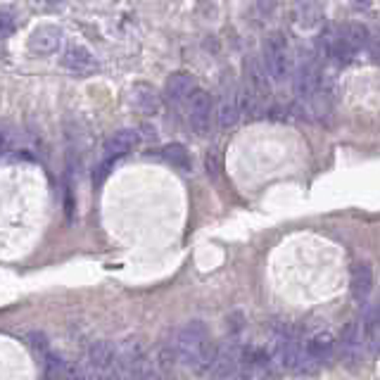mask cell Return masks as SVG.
I'll use <instances>...</instances> for the list:
<instances>
[{
  "instance_id": "obj_1",
  "label": "cell",
  "mask_w": 380,
  "mask_h": 380,
  "mask_svg": "<svg viewBox=\"0 0 380 380\" xmlns=\"http://www.w3.org/2000/svg\"><path fill=\"white\" fill-rule=\"evenodd\" d=\"M164 352L172 357V362L186 366V369L205 373L209 359L214 354V345L209 340V330L205 323L188 321L179 330H174Z\"/></svg>"
},
{
  "instance_id": "obj_2",
  "label": "cell",
  "mask_w": 380,
  "mask_h": 380,
  "mask_svg": "<svg viewBox=\"0 0 380 380\" xmlns=\"http://www.w3.org/2000/svg\"><path fill=\"white\" fill-rule=\"evenodd\" d=\"M369 43V29L364 24L350 22L340 26H328L321 36H318V52L325 60H335V62L347 65L350 60L357 57L359 50H364Z\"/></svg>"
},
{
  "instance_id": "obj_3",
  "label": "cell",
  "mask_w": 380,
  "mask_h": 380,
  "mask_svg": "<svg viewBox=\"0 0 380 380\" xmlns=\"http://www.w3.org/2000/svg\"><path fill=\"white\" fill-rule=\"evenodd\" d=\"M293 67L288 43H285L283 33H271L264 38V69L274 81H285Z\"/></svg>"
},
{
  "instance_id": "obj_4",
  "label": "cell",
  "mask_w": 380,
  "mask_h": 380,
  "mask_svg": "<svg viewBox=\"0 0 380 380\" xmlns=\"http://www.w3.org/2000/svg\"><path fill=\"white\" fill-rule=\"evenodd\" d=\"M188 121L195 133L205 135L209 131V126H212V95L207 91L195 88L188 98Z\"/></svg>"
},
{
  "instance_id": "obj_5",
  "label": "cell",
  "mask_w": 380,
  "mask_h": 380,
  "mask_svg": "<svg viewBox=\"0 0 380 380\" xmlns=\"http://www.w3.org/2000/svg\"><path fill=\"white\" fill-rule=\"evenodd\" d=\"M321 65L314 62V60H307V62L300 65V69L295 74V93L300 100H311L314 95L321 91Z\"/></svg>"
},
{
  "instance_id": "obj_6",
  "label": "cell",
  "mask_w": 380,
  "mask_h": 380,
  "mask_svg": "<svg viewBox=\"0 0 380 380\" xmlns=\"http://www.w3.org/2000/svg\"><path fill=\"white\" fill-rule=\"evenodd\" d=\"M60 43H62V29L55 24L38 26L29 36V50L33 55H40V57H48V55H52V52H57Z\"/></svg>"
},
{
  "instance_id": "obj_7",
  "label": "cell",
  "mask_w": 380,
  "mask_h": 380,
  "mask_svg": "<svg viewBox=\"0 0 380 380\" xmlns=\"http://www.w3.org/2000/svg\"><path fill=\"white\" fill-rule=\"evenodd\" d=\"M62 65L74 74H93L98 69V57L84 43H67L62 52Z\"/></svg>"
},
{
  "instance_id": "obj_8",
  "label": "cell",
  "mask_w": 380,
  "mask_h": 380,
  "mask_svg": "<svg viewBox=\"0 0 380 380\" xmlns=\"http://www.w3.org/2000/svg\"><path fill=\"white\" fill-rule=\"evenodd\" d=\"M88 362H91V371L112 376L114 366H117V345L107 342V340L95 342L93 347L88 350Z\"/></svg>"
},
{
  "instance_id": "obj_9",
  "label": "cell",
  "mask_w": 380,
  "mask_h": 380,
  "mask_svg": "<svg viewBox=\"0 0 380 380\" xmlns=\"http://www.w3.org/2000/svg\"><path fill=\"white\" fill-rule=\"evenodd\" d=\"M293 22L300 31H318L325 24V15L318 3H297L293 10Z\"/></svg>"
},
{
  "instance_id": "obj_10",
  "label": "cell",
  "mask_w": 380,
  "mask_h": 380,
  "mask_svg": "<svg viewBox=\"0 0 380 380\" xmlns=\"http://www.w3.org/2000/svg\"><path fill=\"white\" fill-rule=\"evenodd\" d=\"M140 142V133L133 131V128H121V131L112 133L105 142V157L119 160L133 150L135 145Z\"/></svg>"
},
{
  "instance_id": "obj_11",
  "label": "cell",
  "mask_w": 380,
  "mask_h": 380,
  "mask_svg": "<svg viewBox=\"0 0 380 380\" xmlns=\"http://www.w3.org/2000/svg\"><path fill=\"white\" fill-rule=\"evenodd\" d=\"M245 88H250V91L262 100H267V95L271 93L269 74L259 60H255V57L245 60Z\"/></svg>"
},
{
  "instance_id": "obj_12",
  "label": "cell",
  "mask_w": 380,
  "mask_h": 380,
  "mask_svg": "<svg viewBox=\"0 0 380 380\" xmlns=\"http://www.w3.org/2000/svg\"><path fill=\"white\" fill-rule=\"evenodd\" d=\"M195 91V79L186 72H176L167 81V98L172 103H186Z\"/></svg>"
},
{
  "instance_id": "obj_13",
  "label": "cell",
  "mask_w": 380,
  "mask_h": 380,
  "mask_svg": "<svg viewBox=\"0 0 380 380\" xmlns=\"http://www.w3.org/2000/svg\"><path fill=\"white\" fill-rule=\"evenodd\" d=\"M373 285V274L369 264H354L352 267V293H354L357 300H366V295L371 293Z\"/></svg>"
},
{
  "instance_id": "obj_14",
  "label": "cell",
  "mask_w": 380,
  "mask_h": 380,
  "mask_svg": "<svg viewBox=\"0 0 380 380\" xmlns=\"http://www.w3.org/2000/svg\"><path fill=\"white\" fill-rule=\"evenodd\" d=\"M216 119H219L221 128H230L238 124L240 119V107H238L235 95H223L219 100V107H216Z\"/></svg>"
},
{
  "instance_id": "obj_15",
  "label": "cell",
  "mask_w": 380,
  "mask_h": 380,
  "mask_svg": "<svg viewBox=\"0 0 380 380\" xmlns=\"http://www.w3.org/2000/svg\"><path fill=\"white\" fill-rule=\"evenodd\" d=\"M133 105L138 107L140 112H160V95L152 91L150 86H135L133 88Z\"/></svg>"
},
{
  "instance_id": "obj_16",
  "label": "cell",
  "mask_w": 380,
  "mask_h": 380,
  "mask_svg": "<svg viewBox=\"0 0 380 380\" xmlns=\"http://www.w3.org/2000/svg\"><path fill=\"white\" fill-rule=\"evenodd\" d=\"M162 157H164L169 164L179 167V169H190V155L183 145L179 142H172V145H167L164 150H162Z\"/></svg>"
},
{
  "instance_id": "obj_17",
  "label": "cell",
  "mask_w": 380,
  "mask_h": 380,
  "mask_svg": "<svg viewBox=\"0 0 380 380\" xmlns=\"http://www.w3.org/2000/svg\"><path fill=\"white\" fill-rule=\"evenodd\" d=\"M15 29V19L10 15H0V36H8Z\"/></svg>"
},
{
  "instance_id": "obj_18",
  "label": "cell",
  "mask_w": 380,
  "mask_h": 380,
  "mask_svg": "<svg viewBox=\"0 0 380 380\" xmlns=\"http://www.w3.org/2000/svg\"><path fill=\"white\" fill-rule=\"evenodd\" d=\"M3 138H5V131L0 128V145H3Z\"/></svg>"
}]
</instances>
